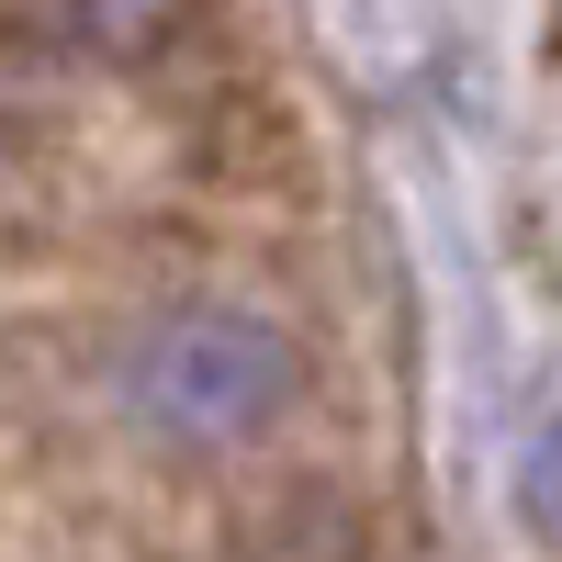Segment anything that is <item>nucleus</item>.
<instances>
[{
	"instance_id": "f257e3e1",
	"label": "nucleus",
	"mask_w": 562,
	"mask_h": 562,
	"mask_svg": "<svg viewBox=\"0 0 562 562\" xmlns=\"http://www.w3.org/2000/svg\"><path fill=\"white\" fill-rule=\"evenodd\" d=\"M293 394H304L293 326L248 304H169L113 360V405L158 450H248L293 416Z\"/></svg>"
},
{
	"instance_id": "f03ea898",
	"label": "nucleus",
	"mask_w": 562,
	"mask_h": 562,
	"mask_svg": "<svg viewBox=\"0 0 562 562\" xmlns=\"http://www.w3.org/2000/svg\"><path fill=\"white\" fill-rule=\"evenodd\" d=\"M169 23H192V0H68V34L79 45H113V57L158 45Z\"/></svg>"
},
{
	"instance_id": "7ed1b4c3",
	"label": "nucleus",
	"mask_w": 562,
	"mask_h": 562,
	"mask_svg": "<svg viewBox=\"0 0 562 562\" xmlns=\"http://www.w3.org/2000/svg\"><path fill=\"white\" fill-rule=\"evenodd\" d=\"M529 518H540V529H562V416L529 439Z\"/></svg>"
}]
</instances>
